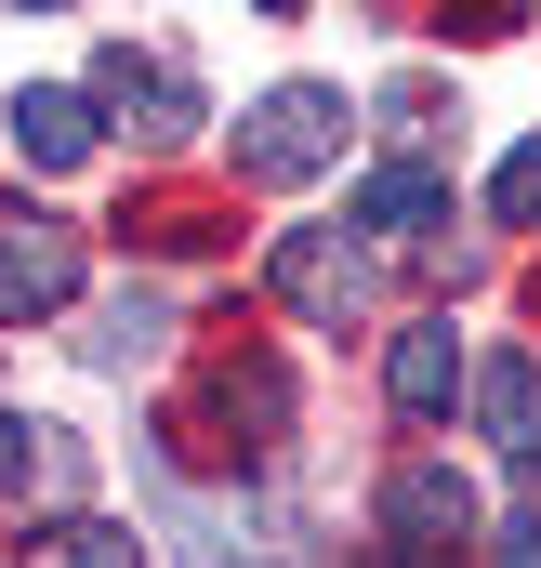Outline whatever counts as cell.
<instances>
[{"instance_id": "cell-1", "label": "cell", "mask_w": 541, "mask_h": 568, "mask_svg": "<svg viewBox=\"0 0 541 568\" xmlns=\"http://www.w3.org/2000/svg\"><path fill=\"white\" fill-rule=\"evenodd\" d=\"M277 436H290V371H277L265 344H225L198 371V397L172 410V449L185 463H265Z\"/></svg>"}, {"instance_id": "cell-2", "label": "cell", "mask_w": 541, "mask_h": 568, "mask_svg": "<svg viewBox=\"0 0 541 568\" xmlns=\"http://www.w3.org/2000/svg\"><path fill=\"white\" fill-rule=\"evenodd\" d=\"M344 159V93L330 80H277L238 106V172L252 185H304V172H330Z\"/></svg>"}, {"instance_id": "cell-3", "label": "cell", "mask_w": 541, "mask_h": 568, "mask_svg": "<svg viewBox=\"0 0 541 568\" xmlns=\"http://www.w3.org/2000/svg\"><path fill=\"white\" fill-rule=\"evenodd\" d=\"M476 529H489V503H476L462 463H397V476H384V542H397V568L476 556Z\"/></svg>"}, {"instance_id": "cell-4", "label": "cell", "mask_w": 541, "mask_h": 568, "mask_svg": "<svg viewBox=\"0 0 541 568\" xmlns=\"http://www.w3.org/2000/svg\"><path fill=\"white\" fill-rule=\"evenodd\" d=\"M53 304H80V225L0 199V331L13 317H53Z\"/></svg>"}, {"instance_id": "cell-5", "label": "cell", "mask_w": 541, "mask_h": 568, "mask_svg": "<svg viewBox=\"0 0 541 568\" xmlns=\"http://www.w3.org/2000/svg\"><path fill=\"white\" fill-rule=\"evenodd\" d=\"M265 278H277V304H290V317H317V331H344V317L370 304V265H357L330 225H290V239L265 252Z\"/></svg>"}, {"instance_id": "cell-6", "label": "cell", "mask_w": 541, "mask_h": 568, "mask_svg": "<svg viewBox=\"0 0 541 568\" xmlns=\"http://www.w3.org/2000/svg\"><path fill=\"white\" fill-rule=\"evenodd\" d=\"M80 93H93V106H106L120 133H145V145H172V133H185V120H198V93H185V80H172L159 53H133V40H106Z\"/></svg>"}, {"instance_id": "cell-7", "label": "cell", "mask_w": 541, "mask_h": 568, "mask_svg": "<svg viewBox=\"0 0 541 568\" xmlns=\"http://www.w3.org/2000/svg\"><path fill=\"white\" fill-rule=\"evenodd\" d=\"M462 384H476V371H462V331H449V317H409V331H397V357H384V397H397L409 424H436Z\"/></svg>"}, {"instance_id": "cell-8", "label": "cell", "mask_w": 541, "mask_h": 568, "mask_svg": "<svg viewBox=\"0 0 541 568\" xmlns=\"http://www.w3.org/2000/svg\"><path fill=\"white\" fill-rule=\"evenodd\" d=\"M93 133H106V106H93V93H53V80H40V93H13V145H27L40 172H80Z\"/></svg>"}, {"instance_id": "cell-9", "label": "cell", "mask_w": 541, "mask_h": 568, "mask_svg": "<svg viewBox=\"0 0 541 568\" xmlns=\"http://www.w3.org/2000/svg\"><path fill=\"white\" fill-rule=\"evenodd\" d=\"M13 568H145V542L120 516H40V529H13Z\"/></svg>"}, {"instance_id": "cell-10", "label": "cell", "mask_w": 541, "mask_h": 568, "mask_svg": "<svg viewBox=\"0 0 541 568\" xmlns=\"http://www.w3.org/2000/svg\"><path fill=\"white\" fill-rule=\"evenodd\" d=\"M357 225H370V239H436V225H449V172H422V159L370 172V185H357Z\"/></svg>"}, {"instance_id": "cell-11", "label": "cell", "mask_w": 541, "mask_h": 568, "mask_svg": "<svg viewBox=\"0 0 541 568\" xmlns=\"http://www.w3.org/2000/svg\"><path fill=\"white\" fill-rule=\"evenodd\" d=\"M159 344H172V304H159L145 278L106 291V304H93V331H80V357H93V371H145Z\"/></svg>"}, {"instance_id": "cell-12", "label": "cell", "mask_w": 541, "mask_h": 568, "mask_svg": "<svg viewBox=\"0 0 541 568\" xmlns=\"http://www.w3.org/2000/svg\"><path fill=\"white\" fill-rule=\"evenodd\" d=\"M476 410H489V436L529 463L541 449V357H489V371H476Z\"/></svg>"}, {"instance_id": "cell-13", "label": "cell", "mask_w": 541, "mask_h": 568, "mask_svg": "<svg viewBox=\"0 0 541 568\" xmlns=\"http://www.w3.org/2000/svg\"><path fill=\"white\" fill-rule=\"evenodd\" d=\"M67 476H80V449H67V436L0 410V503H27V489H67Z\"/></svg>"}, {"instance_id": "cell-14", "label": "cell", "mask_w": 541, "mask_h": 568, "mask_svg": "<svg viewBox=\"0 0 541 568\" xmlns=\"http://www.w3.org/2000/svg\"><path fill=\"white\" fill-rule=\"evenodd\" d=\"M489 212H502V225H541V133L516 145L502 172H489Z\"/></svg>"}, {"instance_id": "cell-15", "label": "cell", "mask_w": 541, "mask_h": 568, "mask_svg": "<svg viewBox=\"0 0 541 568\" xmlns=\"http://www.w3.org/2000/svg\"><path fill=\"white\" fill-rule=\"evenodd\" d=\"M449 13H462V27H476V40H489V27H516V13H529V0H449Z\"/></svg>"}, {"instance_id": "cell-16", "label": "cell", "mask_w": 541, "mask_h": 568, "mask_svg": "<svg viewBox=\"0 0 541 568\" xmlns=\"http://www.w3.org/2000/svg\"><path fill=\"white\" fill-rule=\"evenodd\" d=\"M502 568H541V529H502Z\"/></svg>"}, {"instance_id": "cell-17", "label": "cell", "mask_w": 541, "mask_h": 568, "mask_svg": "<svg viewBox=\"0 0 541 568\" xmlns=\"http://www.w3.org/2000/svg\"><path fill=\"white\" fill-rule=\"evenodd\" d=\"M13 13H67V0H13Z\"/></svg>"}, {"instance_id": "cell-18", "label": "cell", "mask_w": 541, "mask_h": 568, "mask_svg": "<svg viewBox=\"0 0 541 568\" xmlns=\"http://www.w3.org/2000/svg\"><path fill=\"white\" fill-rule=\"evenodd\" d=\"M252 13H304V0H252Z\"/></svg>"}, {"instance_id": "cell-19", "label": "cell", "mask_w": 541, "mask_h": 568, "mask_svg": "<svg viewBox=\"0 0 541 568\" xmlns=\"http://www.w3.org/2000/svg\"><path fill=\"white\" fill-rule=\"evenodd\" d=\"M529 476H541V449H529Z\"/></svg>"}]
</instances>
